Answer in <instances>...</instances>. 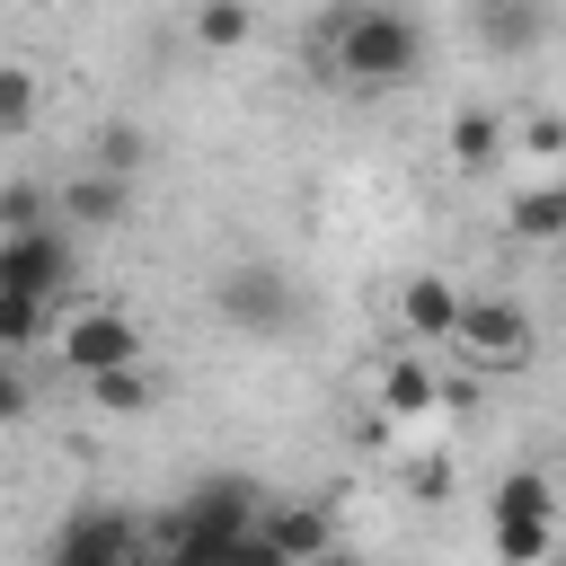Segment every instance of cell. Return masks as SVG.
Wrapping results in <instances>:
<instances>
[{
    "label": "cell",
    "mask_w": 566,
    "mask_h": 566,
    "mask_svg": "<svg viewBox=\"0 0 566 566\" xmlns=\"http://www.w3.org/2000/svg\"><path fill=\"white\" fill-rule=\"evenodd\" d=\"M424 53H433V35L407 9H380L371 0V9H336L327 18V71L354 80V88H407L424 71Z\"/></svg>",
    "instance_id": "obj_1"
},
{
    "label": "cell",
    "mask_w": 566,
    "mask_h": 566,
    "mask_svg": "<svg viewBox=\"0 0 566 566\" xmlns=\"http://www.w3.org/2000/svg\"><path fill=\"white\" fill-rule=\"evenodd\" d=\"M53 363L71 371V380H115V371H142V354H150V336H142V318L133 310H115V301H71V310H53Z\"/></svg>",
    "instance_id": "obj_2"
},
{
    "label": "cell",
    "mask_w": 566,
    "mask_h": 566,
    "mask_svg": "<svg viewBox=\"0 0 566 566\" xmlns=\"http://www.w3.org/2000/svg\"><path fill=\"white\" fill-rule=\"evenodd\" d=\"M486 539H495V566H548V557H557V539H566L557 486H548L539 469L495 478V495H486Z\"/></svg>",
    "instance_id": "obj_3"
},
{
    "label": "cell",
    "mask_w": 566,
    "mask_h": 566,
    "mask_svg": "<svg viewBox=\"0 0 566 566\" xmlns=\"http://www.w3.org/2000/svg\"><path fill=\"white\" fill-rule=\"evenodd\" d=\"M71 239L44 221V230H0V301H27V310H62L71 301Z\"/></svg>",
    "instance_id": "obj_4"
},
{
    "label": "cell",
    "mask_w": 566,
    "mask_h": 566,
    "mask_svg": "<svg viewBox=\"0 0 566 566\" xmlns=\"http://www.w3.org/2000/svg\"><path fill=\"white\" fill-rule=\"evenodd\" d=\"M44 566H150V531L124 504H80V513L53 522Z\"/></svg>",
    "instance_id": "obj_5"
},
{
    "label": "cell",
    "mask_w": 566,
    "mask_h": 566,
    "mask_svg": "<svg viewBox=\"0 0 566 566\" xmlns=\"http://www.w3.org/2000/svg\"><path fill=\"white\" fill-rule=\"evenodd\" d=\"M531 310L522 301H460V327H451V345L442 354H460L469 371H522L531 363Z\"/></svg>",
    "instance_id": "obj_6"
},
{
    "label": "cell",
    "mask_w": 566,
    "mask_h": 566,
    "mask_svg": "<svg viewBox=\"0 0 566 566\" xmlns=\"http://www.w3.org/2000/svg\"><path fill=\"white\" fill-rule=\"evenodd\" d=\"M212 301H221V318H230V327H248V336L292 327V283H283L274 265H230V274L212 283Z\"/></svg>",
    "instance_id": "obj_7"
},
{
    "label": "cell",
    "mask_w": 566,
    "mask_h": 566,
    "mask_svg": "<svg viewBox=\"0 0 566 566\" xmlns=\"http://www.w3.org/2000/svg\"><path fill=\"white\" fill-rule=\"evenodd\" d=\"M460 301H469V292H460L451 274H433V265L407 274V283H398V327H407V345H416V354H442L451 327H460Z\"/></svg>",
    "instance_id": "obj_8"
},
{
    "label": "cell",
    "mask_w": 566,
    "mask_h": 566,
    "mask_svg": "<svg viewBox=\"0 0 566 566\" xmlns=\"http://www.w3.org/2000/svg\"><path fill=\"white\" fill-rule=\"evenodd\" d=\"M133 203H142V186L133 177H106V168H71L62 195H53V212H71V230H124Z\"/></svg>",
    "instance_id": "obj_9"
},
{
    "label": "cell",
    "mask_w": 566,
    "mask_h": 566,
    "mask_svg": "<svg viewBox=\"0 0 566 566\" xmlns=\"http://www.w3.org/2000/svg\"><path fill=\"white\" fill-rule=\"evenodd\" d=\"M371 407L389 416V424H424L433 407H442V371H433V354H389L380 363V380H371Z\"/></svg>",
    "instance_id": "obj_10"
},
{
    "label": "cell",
    "mask_w": 566,
    "mask_h": 566,
    "mask_svg": "<svg viewBox=\"0 0 566 566\" xmlns=\"http://www.w3.org/2000/svg\"><path fill=\"white\" fill-rule=\"evenodd\" d=\"M256 531L283 548V566H318V557H336V522H327L318 504H301V495L265 504V522H256Z\"/></svg>",
    "instance_id": "obj_11"
},
{
    "label": "cell",
    "mask_w": 566,
    "mask_h": 566,
    "mask_svg": "<svg viewBox=\"0 0 566 566\" xmlns=\"http://www.w3.org/2000/svg\"><path fill=\"white\" fill-rule=\"evenodd\" d=\"M504 230H513L522 248H548V239H566V177L513 186V203H504Z\"/></svg>",
    "instance_id": "obj_12"
},
{
    "label": "cell",
    "mask_w": 566,
    "mask_h": 566,
    "mask_svg": "<svg viewBox=\"0 0 566 566\" xmlns=\"http://www.w3.org/2000/svg\"><path fill=\"white\" fill-rule=\"evenodd\" d=\"M469 27H478V44H486V53H531V44L548 35V9H522V0H495V9H478Z\"/></svg>",
    "instance_id": "obj_13"
},
{
    "label": "cell",
    "mask_w": 566,
    "mask_h": 566,
    "mask_svg": "<svg viewBox=\"0 0 566 566\" xmlns=\"http://www.w3.org/2000/svg\"><path fill=\"white\" fill-rule=\"evenodd\" d=\"M495 150H504V115L495 106H460L451 115V159L478 177V168H495Z\"/></svg>",
    "instance_id": "obj_14"
},
{
    "label": "cell",
    "mask_w": 566,
    "mask_h": 566,
    "mask_svg": "<svg viewBox=\"0 0 566 566\" xmlns=\"http://www.w3.org/2000/svg\"><path fill=\"white\" fill-rule=\"evenodd\" d=\"M248 35H256V9H239V0L195 9V44H203V53H230V44H248Z\"/></svg>",
    "instance_id": "obj_15"
},
{
    "label": "cell",
    "mask_w": 566,
    "mask_h": 566,
    "mask_svg": "<svg viewBox=\"0 0 566 566\" xmlns=\"http://www.w3.org/2000/svg\"><path fill=\"white\" fill-rule=\"evenodd\" d=\"M35 124V71L27 62H0V142H18Z\"/></svg>",
    "instance_id": "obj_16"
},
{
    "label": "cell",
    "mask_w": 566,
    "mask_h": 566,
    "mask_svg": "<svg viewBox=\"0 0 566 566\" xmlns=\"http://www.w3.org/2000/svg\"><path fill=\"white\" fill-rule=\"evenodd\" d=\"M53 336V310H27V301H0V354L18 363L27 345H44Z\"/></svg>",
    "instance_id": "obj_17"
},
{
    "label": "cell",
    "mask_w": 566,
    "mask_h": 566,
    "mask_svg": "<svg viewBox=\"0 0 566 566\" xmlns=\"http://www.w3.org/2000/svg\"><path fill=\"white\" fill-rule=\"evenodd\" d=\"M88 398H97L106 416H133V407H150V371H115V380H97Z\"/></svg>",
    "instance_id": "obj_18"
},
{
    "label": "cell",
    "mask_w": 566,
    "mask_h": 566,
    "mask_svg": "<svg viewBox=\"0 0 566 566\" xmlns=\"http://www.w3.org/2000/svg\"><path fill=\"white\" fill-rule=\"evenodd\" d=\"M0 230H44V195L35 186H0Z\"/></svg>",
    "instance_id": "obj_19"
},
{
    "label": "cell",
    "mask_w": 566,
    "mask_h": 566,
    "mask_svg": "<svg viewBox=\"0 0 566 566\" xmlns=\"http://www.w3.org/2000/svg\"><path fill=\"white\" fill-rule=\"evenodd\" d=\"M27 407H35V389H27V371H18L9 354H0V424H18Z\"/></svg>",
    "instance_id": "obj_20"
},
{
    "label": "cell",
    "mask_w": 566,
    "mask_h": 566,
    "mask_svg": "<svg viewBox=\"0 0 566 566\" xmlns=\"http://www.w3.org/2000/svg\"><path fill=\"white\" fill-rule=\"evenodd\" d=\"M531 150H566V124L557 115H531Z\"/></svg>",
    "instance_id": "obj_21"
},
{
    "label": "cell",
    "mask_w": 566,
    "mask_h": 566,
    "mask_svg": "<svg viewBox=\"0 0 566 566\" xmlns=\"http://www.w3.org/2000/svg\"><path fill=\"white\" fill-rule=\"evenodd\" d=\"M318 566H363V557H354V548H336V557H318Z\"/></svg>",
    "instance_id": "obj_22"
}]
</instances>
